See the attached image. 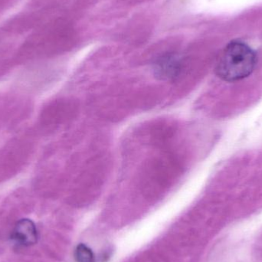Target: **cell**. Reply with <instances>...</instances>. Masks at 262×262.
<instances>
[{
	"mask_svg": "<svg viewBox=\"0 0 262 262\" xmlns=\"http://www.w3.org/2000/svg\"><path fill=\"white\" fill-rule=\"evenodd\" d=\"M38 232L32 220L23 219L15 225L12 233V240L16 246L29 247L36 244Z\"/></svg>",
	"mask_w": 262,
	"mask_h": 262,
	"instance_id": "3957f363",
	"label": "cell"
},
{
	"mask_svg": "<svg viewBox=\"0 0 262 262\" xmlns=\"http://www.w3.org/2000/svg\"><path fill=\"white\" fill-rule=\"evenodd\" d=\"M76 262H95V254L86 245L79 244L75 252Z\"/></svg>",
	"mask_w": 262,
	"mask_h": 262,
	"instance_id": "277c9868",
	"label": "cell"
},
{
	"mask_svg": "<svg viewBox=\"0 0 262 262\" xmlns=\"http://www.w3.org/2000/svg\"><path fill=\"white\" fill-rule=\"evenodd\" d=\"M257 63L256 52L251 46L240 40H233L222 52L215 72L223 81L237 82L252 75Z\"/></svg>",
	"mask_w": 262,
	"mask_h": 262,
	"instance_id": "6da1fadb",
	"label": "cell"
},
{
	"mask_svg": "<svg viewBox=\"0 0 262 262\" xmlns=\"http://www.w3.org/2000/svg\"><path fill=\"white\" fill-rule=\"evenodd\" d=\"M183 63L176 54H166L160 57L154 64L155 75L160 79L172 80L181 73Z\"/></svg>",
	"mask_w": 262,
	"mask_h": 262,
	"instance_id": "7a4b0ae2",
	"label": "cell"
}]
</instances>
